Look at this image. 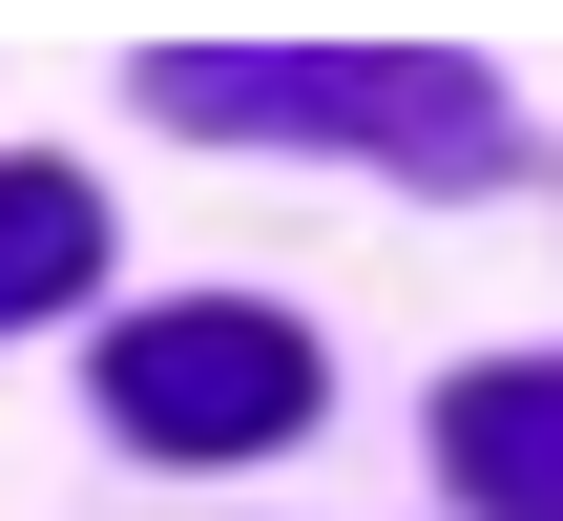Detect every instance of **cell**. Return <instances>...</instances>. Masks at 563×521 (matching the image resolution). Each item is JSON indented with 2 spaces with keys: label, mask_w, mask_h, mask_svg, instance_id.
<instances>
[{
  "label": "cell",
  "mask_w": 563,
  "mask_h": 521,
  "mask_svg": "<svg viewBox=\"0 0 563 521\" xmlns=\"http://www.w3.org/2000/svg\"><path fill=\"white\" fill-rule=\"evenodd\" d=\"M439 480H460L481 521H563V355L460 376V397H439Z\"/></svg>",
  "instance_id": "3957f363"
},
{
  "label": "cell",
  "mask_w": 563,
  "mask_h": 521,
  "mask_svg": "<svg viewBox=\"0 0 563 521\" xmlns=\"http://www.w3.org/2000/svg\"><path fill=\"white\" fill-rule=\"evenodd\" d=\"M104 418L146 439V459H251V439H292L313 418V334L292 313H146L125 355H104Z\"/></svg>",
  "instance_id": "7a4b0ae2"
},
{
  "label": "cell",
  "mask_w": 563,
  "mask_h": 521,
  "mask_svg": "<svg viewBox=\"0 0 563 521\" xmlns=\"http://www.w3.org/2000/svg\"><path fill=\"white\" fill-rule=\"evenodd\" d=\"M188 125H334V146H397V167H501V104L481 63H418V42H167L146 63Z\"/></svg>",
  "instance_id": "6da1fadb"
},
{
  "label": "cell",
  "mask_w": 563,
  "mask_h": 521,
  "mask_svg": "<svg viewBox=\"0 0 563 521\" xmlns=\"http://www.w3.org/2000/svg\"><path fill=\"white\" fill-rule=\"evenodd\" d=\"M84 251H104L84 167H0V334H21V313H63V292H84Z\"/></svg>",
  "instance_id": "277c9868"
}]
</instances>
